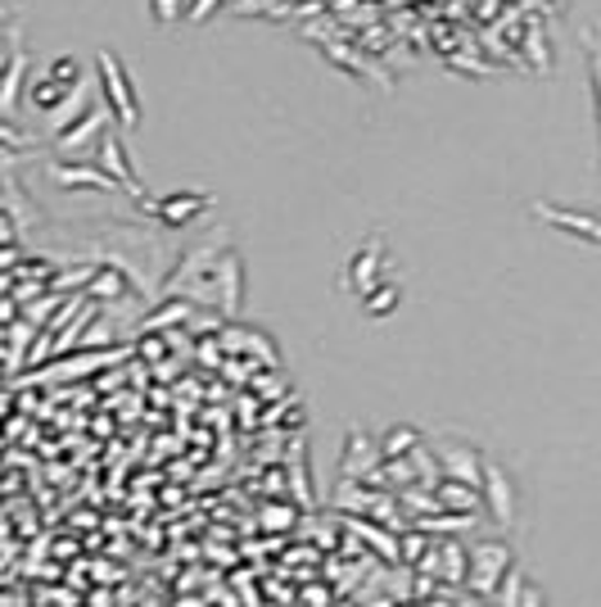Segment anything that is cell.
<instances>
[{"label": "cell", "instance_id": "12", "mask_svg": "<svg viewBox=\"0 0 601 607\" xmlns=\"http://www.w3.org/2000/svg\"><path fill=\"white\" fill-rule=\"evenodd\" d=\"M23 69H28V55H14V64H10V73H0V109H14V96H19V77H23Z\"/></svg>", "mask_w": 601, "mask_h": 607}, {"label": "cell", "instance_id": "18", "mask_svg": "<svg viewBox=\"0 0 601 607\" xmlns=\"http://www.w3.org/2000/svg\"><path fill=\"white\" fill-rule=\"evenodd\" d=\"M186 6H190V0H186Z\"/></svg>", "mask_w": 601, "mask_h": 607}, {"label": "cell", "instance_id": "4", "mask_svg": "<svg viewBox=\"0 0 601 607\" xmlns=\"http://www.w3.org/2000/svg\"><path fill=\"white\" fill-rule=\"evenodd\" d=\"M213 205V196H199V191H181V196H168V200H145V209L155 213L159 222L168 227H186L190 218H199Z\"/></svg>", "mask_w": 601, "mask_h": 607}, {"label": "cell", "instance_id": "10", "mask_svg": "<svg viewBox=\"0 0 601 607\" xmlns=\"http://www.w3.org/2000/svg\"><path fill=\"white\" fill-rule=\"evenodd\" d=\"M64 96H68V86H64V82H60L55 73H45L41 82H32V105H36V109H45V114L55 109V105H60Z\"/></svg>", "mask_w": 601, "mask_h": 607}, {"label": "cell", "instance_id": "13", "mask_svg": "<svg viewBox=\"0 0 601 607\" xmlns=\"http://www.w3.org/2000/svg\"><path fill=\"white\" fill-rule=\"evenodd\" d=\"M149 10H155V23H177L186 14V0H149Z\"/></svg>", "mask_w": 601, "mask_h": 607}, {"label": "cell", "instance_id": "5", "mask_svg": "<svg viewBox=\"0 0 601 607\" xmlns=\"http://www.w3.org/2000/svg\"><path fill=\"white\" fill-rule=\"evenodd\" d=\"M534 213H538L542 222H552V227H561V231H574V237H583V241L601 245V218H592V213L561 209V205H547V200H538V205H534Z\"/></svg>", "mask_w": 601, "mask_h": 607}, {"label": "cell", "instance_id": "9", "mask_svg": "<svg viewBox=\"0 0 601 607\" xmlns=\"http://www.w3.org/2000/svg\"><path fill=\"white\" fill-rule=\"evenodd\" d=\"M583 55H588V73H592V105H597V132H601V19H592L583 28Z\"/></svg>", "mask_w": 601, "mask_h": 607}, {"label": "cell", "instance_id": "15", "mask_svg": "<svg viewBox=\"0 0 601 607\" xmlns=\"http://www.w3.org/2000/svg\"><path fill=\"white\" fill-rule=\"evenodd\" d=\"M218 6H222V0H190V6H186V19H190V23H204Z\"/></svg>", "mask_w": 601, "mask_h": 607}, {"label": "cell", "instance_id": "8", "mask_svg": "<svg viewBox=\"0 0 601 607\" xmlns=\"http://www.w3.org/2000/svg\"><path fill=\"white\" fill-rule=\"evenodd\" d=\"M86 101H91V82H86V77H77V82L68 86V96H64V101H60L55 109H50V127H55V132L73 127V123H77V118L86 114V109H82Z\"/></svg>", "mask_w": 601, "mask_h": 607}, {"label": "cell", "instance_id": "17", "mask_svg": "<svg viewBox=\"0 0 601 607\" xmlns=\"http://www.w3.org/2000/svg\"><path fill=\"white\" fill-rule=\"evenodd\" d=\"M525 607H542V598H538V589H525Z\"/></svg>", "mask_w": 601, "mask_h": 607}, {"label": "cell", "instance_id": "1", "mask_svg": "<svg viewBox=\"0 0 601 607\" xmlns=\"http://www.w3.org/2000/svg\"><path fill=\"white\" fill-rule=\"evenodd\" d=\"M99 86H105V105L118 118V127H136L140 123V101H136L131 73L123 69V60L114 51H99Z\"/></svg>", "mask_w": 601, "mask_h": 607}, {"label": "cell", "instance_id": "2", "mask_svg": "<svg viewBox=\"0 0 601 607\" xmlns=\"http://www.w3.org/2000/svg\"><path fill=\"white\" fill-rule=\"evenodd\" d=\"M109 118H114V114H109V105H99V109L91 105V109H86V114H82L73 127H64V132H60V150H68V155H82L91 142H99V136L109 132Z\"/></svg>", "mask_w": 601, "mask_h": 607}, {"label": "cell", "instance_id": "3", "mask_svg": "<svg viewBox=\"0 0 601 607\" xmlns=\"http://www.w3.org/2000/svg\"><path fill=\"white\" fill-rule=\"evenodd\" d=\"M99 168H105L123 191H131V196H140V177H136V168L127 164V150H123V136L109 127L105 136H99Z\"/></svg>", "mask_w": 601, "mask_h": 607}, {"label": "cell", "instance_id": "16", "mask_svg": "<svg viewBox=\"0 0 601 607\" xmlns=\"http://www.w3.org/2000/svg\"><path fill=\"white\" fill-rule=\"evenodd\" d=\"M50 73H55L64 86H73L77 82V60H55V64H50Z\"/></svg>", "mask_w": 601, "mask_h": 607}, {"label": "cell", "instance_id": "14", "mask_svg": "<svg viewBox=\"0 0 601 607\" xmlns=\"http://www.w3.org/2000/svg\"><path fill=\"white\" fill-rule=\"evenodd\" d=\"M393 304H398V286L367 291V313H393Z\"/></svg>", "mask_w": 601, "mask_h": 607}, {"label": "cell", "instance_id": "6", "mask_svg": "<svg viewBox=\"0 0 601 607\" xmlns=\"http://www.w3.org/2000/svg\"><path fill=\"white\" fill-rule=\"evenodd\" d=\"M484 494H488V503H493V517L507 526V522L516 517V490H512L507 472H503L497 462H484Z\"/></svg>", "mask_w": 601, "mask_h": 607}, {"label": "cell", "instance_id": "7", "mask_svg": "<svg viewBox=\"0 0 601 607\" xmlns=\"http://www.w3.org/2000/svg\"><path fill=\"white\" fill-rule=\"evenodd\" d=\"M50 177H55L60 186H68V191H73V186H95V191H123V186H118L105 168H95V164H55V168H50Z\"/></svg>", "mask_w": 601, "mask_h": 607}, {"label": "cell", "instance_id": "11", "mask_svg": "<svg viewBox=\"0 0 601 607\" xmlns=\"http://www.w3.org/2000/svg\"><path fill=\"white\" fill-rule=\"evenodd\" d=\"M475 567H493L497 576H503V567H507V548H503V544H484V548L475 553ZM471 585H475V589H497V580H484V576H475Z\"/></svg>", "mask_w": 601, "mask_h": 607}]
</instances>
